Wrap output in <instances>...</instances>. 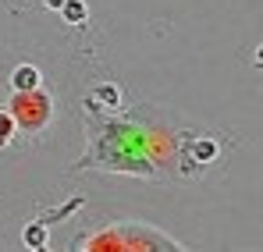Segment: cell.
Listing matches in <instances>:
<instances>
[{
    "mask_svg": "<svg viewBox=\"0 0 263 252\" xmlns=\"http://www.w3.org/2000/svg\"><path fill=\"white\" fill-rule=\"evenodd\" d=\"M14 135V114H0V146H7Z\"/></svg>",
    "mask_w": 263,
    "mask_h": 252,
    "instance_id": "3957f363",
    "label": "cell"
},
{
    "mask_svg": "<svg viewBox=\"0 0 263 252\" xmlns=\"http://www.w3.org/2000/svg\"><path fill=\"white\" fill-rule=\"evenodd\" d=\"M256 68H263V46L256 50Z\"/></svg>",
    "mask_w": 263,
    "mask_h": 252,
    "instance_id": "5b68a950",
    "label": "cell"
},
{
    "mask_svg": "<svg viewBox=\"0 0 263 252\" xmlns=\"http://www.w3.org/2000/svg\"><path fill=\"white\" fill-rule=\"evenodd\" d=\"M14 89L18 92H36L40 89V71L32 68V64H22V68H14Z\"/></svg>",
    "mask_w": 263,
    "mask_h": 252,
    "instance_id": "6da1fadb",
    "label": "cell"
},
{
    "mask_svg": "<svg viewBox=\"0 0 263 252\" xmlns=\"http://www.w3.org/2000/svg\"><path fill=\"white\" fill-rule=\"evenodd\" d=\"M82 14H86V7H82L79 0H71V4H68V22H79Z\"/></svg>",
    "mask_w": 263,
    "mask_h": 252,
    "instance_id": "277c9868",
    "label": "cell"
},
{
    "mask_svg": "<svg viewBox=\"0 0 263 252\" xmlns=\"http://www.w3.org/2000/svg\"><path fill=\"white\" fill-rule=\"evenodd\" d=\"M46 7H64V0H46Z\"/></svg>",
    "mask_w": 263,
    "mask_h": 252,
    "instance_id": "8992f818",
    "label": "cell"
},
{
    "mask_svg": "<svg viewBox=\"0 0 263 252\" xmlns=\"http://www.w3.org/2000/svg\"><path fill=\"white\" fill-rule=\"evenodd\" d=\"M25 245H29V249H43L46 245V231L40 224H36V227H25Z\"/></svg>",
    "mask_w": 263,
    "mask_h": 252,
    "instance_id": "7a4b0ae2",
    "label": "cell"
}]
</instances>
